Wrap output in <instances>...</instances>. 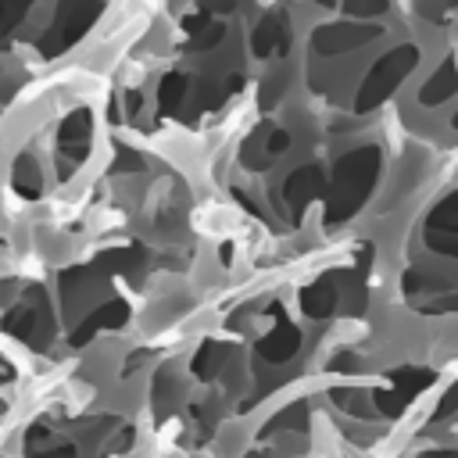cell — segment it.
I'll list each match as a JSON object with an SVG mask.
<instances>
[{
    "mask_svg": "<svg viewBox=\"0 0 458 458\" xmlns=\"http://www.w3.org/2000/svg\"><path fill=\"white\" fill-rule=\"evenodd\" d=\"M222 362H225V347L222 344H204L200 355L193 358V372L197 376H215L222 369Z\"/></svg>",
    "mask_w": 458,
    "mask_h": 458,
    "instance_id": "obj_5",
    "label": "cell"
},
{
    "mask_svg": "<svg viewBox=\"0 0 458 458\" xmlns=\"http://www.w3.org/2000/svg\"><path fill=\"white\" fill-rule=\"evenodd\" d=\"M15 186H19V193H26V197H36L40 193V172H36V165L29 161H22L19 165V172H15Z\"/></svg>",
    "mask_w": 458,
    "mask_h": 458,
    "instance_id": "obj_9",
    "label": "cell"
},
{
    "mask_svg": "<svg viewBox=\"0 0 458 458\" xmlns=\"http://www.w3.org/2000/svg\"><path fill=\"white\" fill-rule=\"evenodd\" d=\"M183 93H186V83H183V76H168V79L161 83V93H158V101H161V111H172V108H179Z\"/></svg>",
    "mask_w": 458,
    "mask_h": 458,
    "instance_id": "obj_8",
    "label": "cell"
},
{
    "mask_svg": "<svg viewBox=\"0 0 458 458\" xmlns=\"http://www.w3.org/2000/svg\"><path fill=\"white\" fill-rule=\"evenodd\" d=\"M283 147H287V133H273V140H269V151H273V154H280Z\"/></svg>",
    "mask_w": 458,
    "mask_h": 458,
    "instance_id": "obj_11",
    "label": "cell"
},
{
    "mask_svg": "<svg viewBox=\"0 0 458 458\" xmlns=\"http://www.w3.org/2000/svg\"><path fill=\"white\" fill-rule=\"evenodd\" d=\"M258 351H262V358H265V362H276V365H280V362H287V358L297 351V333L283 322L276 333H269V337L262 340V347H258Z\"/></svg>",
    "mask_w": 458,
    "mask_h": 458,
    "instance_id": "obj_4",
    "label": "cell"
},
{
    "mask_svg": "<svg viewBox=\"0 0 458 458\" xmlns=\"http://www.w3.org/2000/svg\"><path fill=\"white\" fill-rule=\"evenodd\" d=\"M97 4L93 0H61L58 4V15H54V26H51V33L44 36V44H40V51L44 54H58V51H65L68 44H76L83 33H86V26L97 19Z\"/></svg>",
    "mask_w": 458,
    "mask_h": 458,
    "instance_id": "obj_1",
    "label": "cell"
},
{
    "mask_svg": "<svg viewBox=\"0 0 458 458\" xmlns=\"http://www.w3.org/2000/svg\"><path fill=\"white\" fill-rule=\"evenodd\" d=\"M4 330L15 333V337L26 340V344H44V340L51 337V322L44 319L40 308H15V312H8Z\"/></svg>",
    "mask_w": 458,
    "mask_h": 458,
    "instance_id": "obj_2",
    "label": "cell"
},
{
    "mask_svg": "<svg viewBox=\"0 0 458 458\" xmlns=\"http://www.w3.org/2000/svg\"><path fill=\"white\" fill-rule=\"evenodd\" d=\"M240 0H208V11H233Z\"/></svg>",
    "mask_w": 458,
    "mask_h": 458,
    "instance_id": "obj_10",
    "label": "cell"
},
{
    "mask_svg": "<svg viewBox=\"0 0 458 458\" xmlns=\"http://www.w3.org/2000/svg\"><path fill=\"white\" fill-rule=\"evenodd\" d=\"M86 136H90V115L86 111H76L65 118L61 126V147L72 161H83L86 158Z\"/></svg>",
    "mask_w": 458,
    "mask_h": 458,
    "instance_id": "obj_3",
    "label": "cell"
},
{
    "mask_svg": "<svg viewBox=\"0 0 458 458\" xmlns=\"http://www.w3.org/2000/svg\"><path fill=\"white\" fill-rule=\"evenodd\" d=\"M33 0H0V36L19 26V19L29 11Z\"/></svg>",
    "mask_w": 458,
    "mask_h": 458,
    "instance_id": "obj_7",
    "label": "cell"
},
{
    "mask_svg": "<svg viewBox=\"0 0 458 458\" xmlns=\"http://www.w3.org/2000/svg\"><path fill=\"white\" fill-rule=\"evenodd\" d=\"M330 308H333V290L326 283L305 290V312L308 315H330Z\"/></svg>",
    "mask_w": 458,
    "mask_h": 458,
    "instance_id": "obj_6",
    "label": "cell"
}]
</instances>
